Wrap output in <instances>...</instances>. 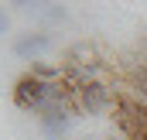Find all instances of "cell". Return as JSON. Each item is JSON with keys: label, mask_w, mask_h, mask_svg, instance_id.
Instances as JSON below:
<instances>
[{"label": "cell", "mask_w": 147, "mask_h": 140, "mask_svg": "<svg viewBox=\"0 0 147 140\" xmlns=\"http://www.w3.org/2000/svg\"><path fill=\"white\" fill-rule=\"evenodd\" d=\"M116 99L120 92H113V85L106 79H92V82H82L75 85V113H106V109H116Z\"/></svg>", "instance_id": "1"}, {"label": "cell", "mask_w": 147, "mask_h": 140, "mask_svg": "<svg viewBox=\"0 0 147 140\" xmlns=\"http://www.w3.org/2000/svg\"><path fill=\"white\" fill-rule=\"evenodd\" d=\"M48 92H51V82H41L38 75L24 72L14 85V106L17 109H28V113H45V103H48Z\"/></svg>", "instance_id": "2"}, {"label": "cell", "mask_w": 147, "mask_h": 140, "mask_svg": "<svg viewBox=\"0 0 147 140\" xmlns=\"http://www.w3.org/2000/svg\"><path fill=\"white\" fill-rule=\"evenodd\" d=\"M127 96H134L140 106H147V58H137L127 65V85H123Z\"/></svg>", "instance_id": "3"}, {"label": "cell", "mask_w": 147, "mask_h": 140, "mask_svg": "<svg viewBox=\"0 0 147 140\" xmlns=\"http://www.w3.org/2000/svg\"><path fill=\"white\" fill-rule=\"evenodd\" d=\"M72 109H51V113H45V116H38L41 120V133L48 140H62L69 133V127H72Z\"/></svg>", "instance_id": "4"}, {"label": "cell", "mask_w": 147, "mask_h": 140, "mask_svg": "<svg viewBox=\"0 0 147 140\" xmlns=\"http://www.w3.org/2000/svg\"><path fill=\"white\" fill-rule=\"evenodd\" d=\"M48 44V38L45 34H34V38H21L17 41V55H31V51H41Z\"/></svg>", "instance_id": "5"}]
</instances>
